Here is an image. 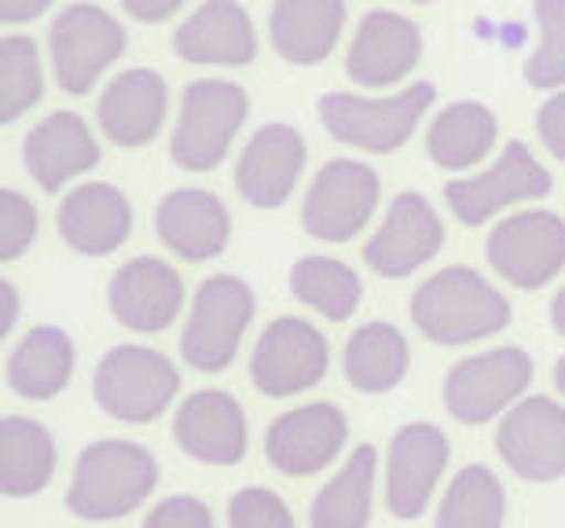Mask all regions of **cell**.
I'll return each instance as SVG.
<instances>
[{"label":"cell","instance_id":"obj_42","mask_svg":"<svg viewBox=\"0 0 565 528\" xmlns=\"http://www.w3.org/2000/svg\"><path fill=\"white\" fill-rule=\"evenodd\" d=\"M0 305H4V312H0V334H8L11 327H15V312H19L15 287L11 283H0Z\"/></svg>","mask_w":565,"mask_h":528},{"label":"cell","instance_id":"obj_33","mask_svg":"<svg viewBox=\"0 0 565 528\" xmlns=\"http://www.w3.org/2000/svg\"><path fill=\"white\" fill-rule=\"evenodd\" d=\"M503 485L489 466L459 470L437 510V528H503Z\"/></svg>","mask_w":565,"mask_h":528},{"label":"cell","instance_id":"obj_44","mask_svg":"<svg viewBox=\"0 0 565 528\" xmlns=\"http://www.w3.org/2000/svg\"><path fill=\"white\" fill-rule=\"evenodd\" d=\"M555 386L558 392H565V359H558V367H555Z\"/></svg>","mask_w":565,"mask_h":528},{"label":"cell","instance_id":"obj_8","mask_svg":"<svg viewBox=\"0 0 565 528\" xmlns=\"http://www.w3.org/2000/svg\"><path fill=\"white\" fill-rule=\"evenodd\" d=\"M533 381V359L518 345H503V349L467 356L462 364L451 367L445 403L459 422L484 425L500 411H511L522 392Z\"/></svg>","mask_w":565,"mask_h":528},{"label":"cell","instance_id":"obj_20","mask_svg":"<svg viewBox=\"0 0 565 528\" xmlns=\"http://www.w3.org/2000/svg\"><path fill=\"white\" fill-rule=\"evenodd\" d=\"M305 170V140L290 126H265L246 143L235 184L239 195L257 209H276L290 198Z\"/></svg>","mask_w":565,"mask_h":528},{"label":"cell","instance_id":"obj_26","mask_svg":"<svg viewBox=\"0 0 565 528\" xmlns=\"http://www.w3.org/2000/svg\"><path fill=\"white\" fill-rule=\"evenodd\" d=\"M345 26V0H276L268 33L287 63L312 66L334 52Z\"/></svg>","mask_w":565,"mask_h":528},{"label":"cell","instance_id":"obj_27","mask_svg":"<svg viewBox=\"0 0 565 528\" xmlns=\"http://www.w3.org/2000/svg\"><path fill=\"white\" fill-rule=\"evenodd\" d=\"M74 375V342L60 327H33L8 359V381L26 400H52Z\"/></svg>","mask_w":565,"mask_h":528},{"label":"cell","instance_id":"obj_18","mask_svg":"<svg viewBox=\"0 0 565 528\" xmlns=\"http://www.w3.org/2000/svg\"><path fill=\"white\" fill-rule=\"evenodd\" d=\"M184 309V283L177 268L158 257H132L110 279V312L137 334L166 331Z\"/></svg>","mask_w":565,"mask_h":528},{"label":"cell","instance_id":"obj_37","mask_svg":"<svg viewBox=\"0 0 565 528\" xmlns=\"http://www.w3.org/2000/svg\"><path fill=\"white\" fill-rule=\"evenodd\" d=\"M228 528H294V514L276 492L243 488L228 507Z\"/></svg>","mask_w":565,"mask_h":528},{"label":"cell","instance_id":"obj_24","mask_svg":"<svg viewBox=\"0 0 565 528\" xmlns=\"http://www.w3.org/2000/svg\"><path fill=\"white\" fill-rule=\"evenodd\" d=\"M26 170L44 191H60L66 180L88 173L99 162L93 129L74 110H55L41 118L26 137Z\"/></svg>","mask_w":565,"mask_h":528},{"label":"cell","instance_id":"obj_1","mask_svg":"<svg viewBox=\"0 0 565 528\" xmlns=\"http://www.w3.org/2000/svg\"><path fill=\"white\" fill-rule=\"evenodd\" d=\"M412 316L437 345H470L511 323V301L473 268H445L415 290Z\"/></svg>","mask_w":565,"mask_h":528},{"label":"cell","instance_id":"obj_17","mask_svg":"<svg viewBox=\"0 0 565 528\" xmlns=\"http://www.w3.org/2000/svg\"><path fill=\"white\" fill-rule=\"evenodd\" d=\"M423 55L419 26L397 11H367L360 22L345 71L364 88H390L404 82Z\"/></svg>","mask_w":565,"mask_h":528},{"label":"cell","instance_id":"obj_41","mask_svg":"<svg viewBox=\"0 0 565 528\" xmlns=\"http://www.w3.org/2000/svg\"><path fill=\"white\" fill-rule=\"evenodd\" d=\"M52 8V0H0V19L8 22H30V19H38L44 15V11Z\"/></svg>","mask_w":565,"mask_h":528},{"label":"cell","instance_id":"obj_14","mask_svg":"<svg viewBox=\"0 0 565 528\" xmlns=\"http://www.w3.org/2000/svg\"><path fill=\"white\" fill-rule=\"evenodd\" d=\"M445 246V224L423 195L404 191L382 220V228L364 246V261L386 279H404L426 261H434Z\"/></svg>","mask_w":565,"mask_h":528},{"label":"cell","instance_id":"obj_36","mask_svg":"<svg viewBox=\"0 0 565 528\" xmlns=\"http://www.w3.org/2000/svg\"><path fill=\"white\" fill-rule=\"evenodd\" d=\"M38 239V209L19 191H0V261H15Z\"/></svg>","mask_w":565,"mask_h":528},{"label":"cell","instance_id":"obj_5","mask_svg":"<svg viewBox=\"0 0 565 528\" xmlns=\"http://www.w3.org/2000/svg\"><path fill=\"white\" fill-rule=\"evenodd\" d=\"M93 389L107 414L140 425L158 419L173 403L180 375L162 353L147 345H118L99 359Z\"/></svg>","mask_w":565,"mask_h":528},{"label":"cell","instance_id":"obj_32","mask_svg":"<svg viewBox=\"0 0 565 528\" xmlns=\"http://www.w3.org/2000/svg\"><path fill=\"white\" fill-rule=\"evenodd\" d=\"M290 290L320 316L342 323L360 309V276L334 257H301L290 272Z\"/></svg>","mask_w":565,"mask_h":528},{"label":"cell","instance_id":"obj_45","mask_svg":"<svg viewBox=\"0 0 565 528\" xmlns=\"http://www.w3.org/2000/svg\"><path fill=\"white\" fill-rule=\"evenodd\" d=\"M412 4H429V0H412Z\"/></svg>","mask_w":565,"mask_h":528},{"label":"cell","instance_id":"obj_2","mask_svg":"<svg viewBox=\"0 0 565 528\" xmlns=\"http://www.w3.org/2000/svg\"><path fill=\"white\" fill-rule=\"evenodd\" d=\"M158 485L154 455L129 441H96L77 455L66 507L85 521L126 518Z\"/></svg>","mask_w":565,"mask_h":528},{"label":"cell","instance_id":"obj_29","mask_svg":"<svg viewBox=\"0 0 565 528\" xmlns=\"http://www.w3.org/2000/svg\"><path fill=\"white\" fill-rule=\"evenodd\" d=\"M55 474V444L41 422L11 414L0 425V488L8 496H33Z\"/></svg>","mask_w":565,"mask_h":528},{"label":"cell","instance_id":"obj_4","mask_svg":"<svg viewBox=\"0 0 565 528\" xmlns=\"http://www.w3.org/2000/svg\"><path fill=\"white\" fill-rule=\"evenodd\" d=\"M429 104H434V85L426 82L401 88L397 96L386 99L334 93L320 99V118L334 140L371 154H386L397 151L404 140H412V132L429 110Z\"/></svg>","mask_w":565,"mask_h":528},{"label":"cell","instance_id":"obj_3","mask_svg":"<svg viewBox=\"0 0 565 528\" xmlns=\"http://www.w3.org/2000/svg\"><path fill=\"white\" fill-rule=\"evenodd\" d=\"M250 99L239 85L210 77V82H191L180 104V121L173 132V162L180 170L206 173L228 159L235 132L243 129Z\"/></svg>","mask_w":565,"mask_h":528},{"label":"cell","instance_id":"obj_38","mask_svg":"<svg viewBox=\"0 0 565 528\" xmlns=\"http://www.w3.org/2000/svg\"><path fill=\"white\" fill-rule=\"evenodd\" d=\"M143 528H213V514L195 496H173L147 514Z\"/></svg>","mask_w":565,"mask_h":528},{"label":"cell","instance_id":"obj_40","mask_svg":"<svg viewBox=\"0 0 565 528\" xmlns=\"http://www.w3.org/2000/svg\"><path fill=\"white\" fill-rule=\"evenodd\" d=\"M121 4H126V11L137 22H162L173 15L184 0H121Z\"/></svg>","mask_w":565,"mask_h":528},{"label":"cell","instance_id":"obj_28","mask_svg":"<svg viewBox=\"0 0 565 528\" xmlns=\"http://www.w3.org/2000/svg\"><path fill=\"white\" fill-rule=\"evenodd\" d=\"M495 143V115L484 104H451L434 118L426 132V148L440 170H470Z\"/></svg>","mask_w":565,"mask_h":528},{"label":"cell","instance_id":"obj_22","mask_svg":"<svg viewBox=\"0 0 565 528\" xmlns=\"http://www.w3.org/2000/svg\"><path fill=\"white\" fill-rule=\"evenodd\" d=\"M173 49L188 63L243 66L257 52L254 22L235 0H206L195 15L180 22V30L173 33Z\"/></svg>","mask_w":565,"mask_h":528},{"label":"cell","instance_id":"obj_6","mask_svg":"<svg viewBox=\"0 0 565 528\" xmlns=\"http://www.w3.org/2000/svg\"><path fill=\"white\" fill-rule=\"evenodd\" d=\"M254 320V294L243 279L213 276L199 287L184 327V359L195 370L217 375L239 353V342Z\"/></svg>","mask_w":565,"mask_h":528},{"label":"cell","instance_id":"obj_10","mask_svg":"<svg viewBox=\"0 0 565 528\" xmlns=\"http://www.w3.org/2000/svg\"><path fill=\"white\" fill-rule=\"evenodd\" d=\"M547 191H551V176L544 165L533 159V151H529L525 143H507L503 154L484 173L451 180L445 198L462 224L478 228V224L492 220L495 213H503L507 206H514V202L544 198Z\"/></svg>","mask_w":565,"mask_h":528},{"label":"cell","instance_id":"obj_11","mask_svg":"<svg viewBox=\"0 0 565 528\" xmlns=\"http://www.w3.org/2000/svg\"><path fill=\"white\" fill-rule=\"evenodd\" d=\"M379 206V176L364 162H327L305 195V228L323 243H345L364 231Z\"/></svg>","mask_w":565,"mask_h":528},{"label":"cell","instance_id":"obj_15","mask_svg":"<svg viewBox=\"0 0 565 528\" xmlns=\"http://www.w3.org/2000/svg\"><path fill=\"white\" fill-rule=\"evenodd\" d=\"M345 433V414L334 403H305V408H294L273 422L265 441L268 463L287 477L320 474L342 452Z\"/></svg>","mask_w":565,"mask_h":528},{"label":"cell","instance_id":"obj_25","mask_svg":"<svg viewBox=\"0 0 565 528\" xmlns=\"http://www.w3.org/2000/svg\"><path fill=\"white\" fill-rule=\"evenodd\" d=\"M158 235H162L166 250H173L184 261H210L228 246V209L217 195L199 187L169 191L158 206Z\"/></svg>","mask_w":565,"mask_h":528},{"label":"cell","instance_id":"obj_13","mask_svg":"<svg viewBox=\"0 0 565 528\" xmlns=\"http://www.w3.org/2000/svg\"><path fill=\"white\" fill-rule=\"evenodd\" d=\"M250 375L265 397H294L327 375V338L312 323L279 316L257 338Z\"/></svg>","mask_w":565,"mask_h":528},{"label":"cell","instance_id":"obj_12","mask_svg":"<svg viewBox=\"0 0 565 528\" xmlns=\"http://www.w3.org/2000/svg\"><path fill=\"white\" fill-rule=\"evenodd\" d=\"M495 452L525 481H555L565 474V408L551 397L518 400L503 414Z\"/></svg>","mask_w":565,"mask_h":528},{"label":"cell","instance_id":"obj_7","mask_svg":"<svg viewBox=\"0 0 565 528\" xmlns=\"http://www.w3.org/2000/svg\"><path fill=\"white\" fill-rule=\"evenodd\" d=\"M52 71L71 96L88 93L104 77L121 52H126V30L115 15L96 4H71L52 22L49 33Z\"/></svg>","mask_w":565,"mask_h":528},{"label":"cell","instance_id":"obj_39","mask_svg":"<svg viewBox=\"0 0 565 528\" xmlns=\"http://www.w3.org/2000/svg\"><path fill=\"white\" fill-rule=\"evenodd\" d=\"M536 126H540V140L547 143V151L565 162V93H555L540 107Z\"/></svg>","mask_w":565,"mask_h":528},{"label":"cell","instance_id":"obj_34","mask_svg":"<svg viewBox=\"0 0 565 528\" xmlns=\"http://www.w3.org/2000/svg\"><path fill=\"white\" fill-rule=\"evenodd\" d=\"M44 77L30 37L0 41V121H15L41 99Z\"/></svg>","mask_w":565,"mask_h":528},{"label":"cell","instance_id":"obj_43","mask_svg":"<svg viewBox=\"0 0 565 528\" xmlns=\"http://www.w3.org/2000/svg\"><path fill=\"white\" fill-rule=\"evenodd\" d=\"M551 323H555L558 334H565V287L558 290V298L551 301Z\"/></svg>","mask_w":565,"mask_h":528},{"label":"cell","instance_id":"obj_23","mask_svg":"<svg viewBox=\"0 0 565 528\" xmlns=\"http://www.w3.org/2000/svg\"><path fill=\"white\" fill-rule=\"evenodd\" d=\"M60 231L77 254H115L132 231V206L115 184H82L63 198Z\"/></svg>","mask_w":565,"mask_h":528},{"label":"cell","instance_id":"obj_35","mask_svg":"<svg viewBox=\"0 0 565 528\" xmlns=\"http://www.w3.org/2000/svg\"><path fill=\"white\" fill-rule=\"evenodd\" d=\"M540 44L529 55L525 77L536 88L565 85V0H536Z\"/></svg>","mask_w":565,"mask_h":528},{"label":"cell","instance_id":"obj_31","mask_svg":"<svg viewBox=\"0 0 565 528\" xmlns=\"http://www.w3.org/2000/svg\"><path fill=\"white\" fill-rule=\"evenodd\" d=\"M408 370V342L390 323H367L345 345V378L360 392H390Z\"/></svg>","mask_w":565,"mask_h":528},{"label":"cell","instance_id":"obj_30","mask_svg":"<svg viewBox=\"0 0 565 528\" xmlns=\"http://www.w3.org/2000/svg\"><path fill=\"white\" fill-rule=\"evenodd\" d=\"M379 455L375 448H356L349 463L320 488L312 499V528H367L371 521V492H375Z\"/></svg>","mask_w":565,"mask_h":528},{"label":"cell","instance_id":"obj_21","mask_svg":"<svg viewBox=\"0 0 565 528\" xmlns=\"http://www.w3.org/2000/svg\"><path fill=\"white\" fill-rule=\"evenodd\" d=\"M169 93L162 74L154 71H126L104 88L99 96V126H104L107 140L118 148H143L147 140L158 137L166 121Z\"/></svg>","mask_w":565,"mask_h":528},{"label":"cell","instance_id":"obj_19","mask_svg":"<svg viewBox=\"0 0 565 528\" xmlns=\"http://www.w3.org/2000/svg\"><path fill=\"white\" fill-rule=\"evenodd\" d=\"M173 433L180 448L213 466H235L246 455V414L239 400L221 389H202L180 403Z\"/></svg>","mask_w":565,"mask_h":528},{"label":"cell","instance_id":"obj_16","mask_svg":"<svg viewBox=\"0 0 565 528\" xmlns=\"http://www.w3.org/2000/svg\"><path fill=\"white\" fill-rule=\"evenodd\" d=\"M448 437L429 422H412L397 430L390 444L386 503L397 518H419L437 492V481L448 466Z\"/></svg>","mask_w":565,"mask_h":528},{"label":"cell","instance_id":"obj_9","mask_svg":"<svg viewBox=\"0 0 565 528\" xmlns=\"http://www.w3.org/2000/svg\"><path fill=\"white\" fill-rule=\"evenodd\" d=\"M489 261L507 283L547 287L565 268V220L547 209L514 213L489 235Z\"/></svg>","mask_w":565,"mask_h":528}]
</instances>
